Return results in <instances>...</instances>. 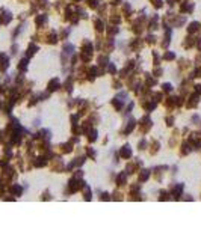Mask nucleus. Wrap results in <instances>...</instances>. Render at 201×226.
Returning a JSON list of instances; mask_svg holds the SVG:
<instances>
[]
</instances>
